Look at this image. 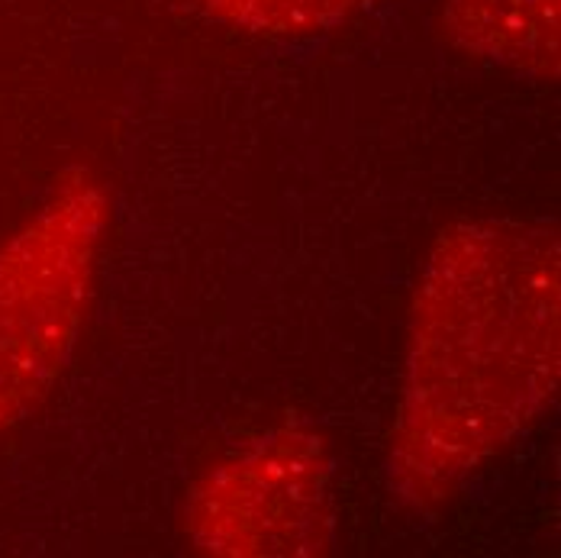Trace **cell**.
I'll return each mask as SVG.
<instances>
[{
	"label": "cell",
	"instance_id": "6da1fadb",
	"mask_svg": "<svg viewBox=\"0 0 561 558\" xmlns=\"http://www.w3.org/2000/svg\"><path fill=\"white\" fill-rule=\"evenodd\" d=\"M559 388V229H449L416 291L391 488L426 506L526 433Z\"/></svg>",
	"mask_w": 561,
	"mask_h": 558
},
{
	"label": "cell",
	"instance_id": "7a4b0ae2",
	"mask_svg": "<svg viewBox=\"0 0 561 558\" xmlns=\"http://www.w3.org/2000/svg\"><path fill=\"white\" fill-rule=\"evenodd\" d=\"M104 194L78 174L0 249V436L61 375L94 278Z\"/></svg>",
	"mask_w": 561,
	"mask_h": 558
},
{
	"label": "cell",
	"instance_id": "3957f363",
	"mask_svg": "<svg viewBox=\"0 0 561 558\" xmlns=\"http://www.w3.org/2000/svg\"><path fill=\"white\" fill-rule=\"evenodd\" d=\"M333 468L323 443L278 430L226 458L194 491L187 536L229 558L317 556L333 539Z\"/></svg>",
	"mask_w": 561,
	"mask_h": 558
},
{
	"label": "cell",
	"instance_id": "277c9868",
	"mask_svg": "<svg viewBox=\"0 0 561 558\" xmlns=\"http://www.w3.org/2000/svg\"><path fill=\"white\" fill-rule=\"evenodd\" d=\"M443 20L471 56L542 78L559 71V0H449Z\"/></svg>",
	"mask_w": 561,
	"mask_h": 558
},
{
	"label": "cell",
	"instance_id": "5b68a950",
	"mask_svg": "<svg viewBox=\"0 0 561 558\" xmlns=\"http://www.w3.org/2000/svg\"><path fill=\"white\" fill-rule=\"evenodd\" d=\"M226 26L252 36H313L342 23L365 0H201Z\"/></svg>",
	"mask_w": 561,
	"mask_h": 558
}]
</instances>
